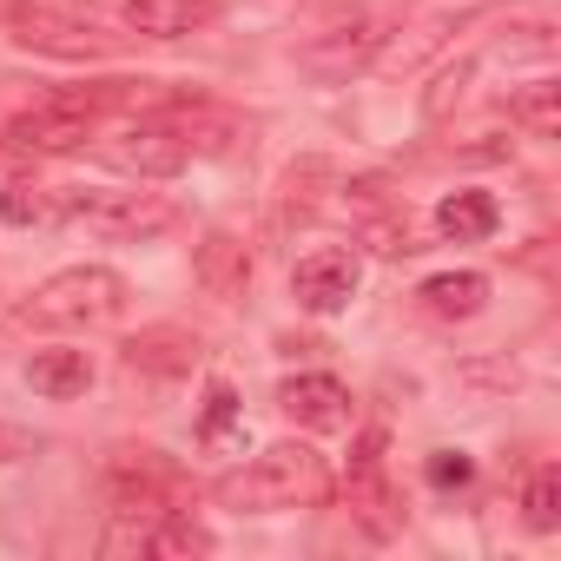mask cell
<instances>
[{"mask_svg":"<svg viewBox=\"0 0 561 561\" xmlns=\"http://www.w3.org/2000/svg\"><path fill=\"white\" fill-rule=\"evenodd\" d=\"M324 489H331V469L311 443H271L218 482V502L238 508V515H277V508L324 502Z\"/></svg>","mask_w":561,"mask_h":561,"instance_id":"6da1fadb","label":"cell"},{"mask_svg":"<svg viewBox=\"0 0 561 561\" xmlns=\"http://www.w3.org/2000/svg\"><path fill=\"white\" fill-rule=\"evenodd\" d=\"M126 305H133V285L113 264H67L47 285H34V298L21 305V324H34V331H100V324H119Z\"/></svg>","mask_w":561,"mask_h":561,"instance_id":"7a4b0ae2","label":"cell"},{"mask_svg":"<svg viewBox=\"0 0 561 561\" xmlns=\"http://www.w3.org/2000/svg\"><path fill=\"white\" fill-rule=\"evenodd\" d=\"M54 225L93 231V238H159L179 225V205L165 192H100V185H67L54 192Z\"/></svg>","mask_w":561,"mask_h":561,"instance_id":"3957f363","label":"cell"},{"mask_svg":"<svg viewBox=\"0 0 561 561\" xmlns=\"http://www.w3.org/2000/svg\"><path fill=\"white\" fill-rule=\"evenodd\" d=\"M8 34L27 54H54V60H106L119 47V34H106L93 14L67 8V0H14L8 8Z\"/></svg>","mask_w":561,"mask_h":561,"instance_id":"277c9868","label":"cell"},{"mask_svg":"<svg viewBox=\"0 0 561 561\" xmlns=\"http://www.w3.org/2000/svg\"><path fill=\"white\" fill-rule=\"evenodd\" d=\"M383 41H390V21H383L377 8H357V14L331 21L324 34H311V41L298 47V67H305L311 80H324V87H344V80H357V73L377 67Z\"/></svg>","mask_w":561,"mask_h":561,"instance_id":"5b68a950","label":"cell"},{"mask_svg":"<svg viewBox=\"0 0 561 561\" xmlns=\"http://www.w3.org/2000/svg\"><path fill=\"white\" fill-rule=\"evenodd\" d=\"M100 159L119 165V172H133V179H179V172L192 165V146H185L159 113H139L133 126H119V133L100 146Z\"/></svg>","mask_w":561,"mask_h":561,"instance_id":"8992f818","label":"cell"},{"mask_svg":"<svg viewBox=\"0 0 561 561\" xmlns=\"http://www.w3.org/2000/svg\"><path fill=\"white\" fill-rule=\"evenodd\" d=\"M93 126L100 119H87V113H73V106H60V100H41L34 113H21V119H8L0 126V146L8 152H80L87 139H93Z\"/></svg>","mask_w":561,"mask_h":561,"instance_id":"52a82bcc","label":"cell"},{"mask_svg":"<svg viewBox=\"0 0 561 561\" xmlns=\"http://www.w3.org/2000/svg\"><path fill=\"white\" fill-rule=\"evenodd\" d=\"M291 298H298L311 318H337V311L357 298V257L337 251V244L298 257V271H291Z\"/></svg>","mask_w":561,"mask_h":561,"instance_id":"ba28073f","label":"cell"},{"mask_svg":"<svg viewBox=\"0 0 561 561\" xmlns=\"http://www.w3.org/2000/svg\"><path fill=\"white\" fill-rule=\"evenodd\" d=\"M277 410H285L298 430H344L351 423V390L337 377L311 370V377H291L285 390H277Z\"/></svg>","mask_w":561,"mask_h":561,"instance_id":"9c48e42d","label":"cell"},{"mask_svg":"<svg viewBox=\"0 0 561 561\" xmlns=\"http://www.w3.org/2000/svg\"><path fill=\"white\" fill-rule=\"evenodd\" d=\"M192 271H198V285H205V298H244V285H251V244L244 238H231V231H205L198 238V251H192Z\"/></svg>","mask_w":561,"mask_h":561,"instance_id":"30bf717a","label":"cell"},{"mask_svg":"<svg viewBox=\"0 0 561 561\" xmlns=\"http://www.w3.org/2000/svg\"><path fill=\"white\" fill-rule=\"evenodd\" d=\"M218 21V0H126V27L146 41H185Z\"/></svg>","mask_w":561,"mask_h":561,"instance_id":"8fae6325","label":"cell"},{"mask_svg":"<svg viewBox=\"0 0 561 561\" xmlns=\"http://www.w3.org/2000/svg\"><path fill=\"white\" fill-rule=\"evenodd\" d=\"M416 305L430 318H443V324H462V318H476L489 305V277L482 271H436V277H423Z\"/></svg>","mask_w":561,"mask_h":561,"instance_id":"7c38bea8","label":"cell"},{"mask_svg":"<svg viewBox=\"0 0 561 561\" xmlns=\"http://www.w3.org/2000/svg\"><path fill=\"white\" fill-rule=\"evenodd\" d=\"M27 383H34L41 397H54V403L87 397V383H93V357L73 351V344H47V351L27 357Z\"/></svg>","mask_w":561,"mask_h":561,"instance_id":"4fadbf2b","label":"cell"},{"mask_svg":"<svg viewBox=\"0 0 561 561\" xmlns=\"http://www.w3.org/2000/svg\"><path fill=\"white\" fill-rule=\"evenodd\" d=\"M495 225H502V205L489 192H476V185H462V192H449L436 205V231L449 244H482V238H495Z\"/></svg>","mask_w":561,"mask_h":561,"instance_id":"5bb4252c","label":"cell"},{"mask_svg":"<svg viewBox=\"0 0 561 561\" xmlns=\"http://www.w3.org/2000/svg\"><path fill=\"white\" fill-rule=\"evenodd\" d=\"M126 364L133 370H159V377H185L198 364V337H185L179 324H159V331H139L126 344Z\"/></svg>","mask_w":561,"mask_h":561,"instance_id":"9a60e30c","label":"cell"},{"mask_svg":"<svg viewBox=\"0 0 561 561\" xmlns=\"http://www.w3.org/2000/svg\"><path fill=\"white\" fill-rule=\"evenodd\" d=\"M508 119H515L528 139H554V133H561V87H554V80L522 87V93L508 100Z\"/></svg>","mask_w":561,"mask_h":561,"instance_id":"2e32d148","label":"cell"},{"mask_svg":"<svg viewBox=\"0 0 561 561\" xmlns=\"http://www.w3.org/2000/svg\"><path fill=\"white\" fill-rule=\"evenodd\" d=\"M139 554H211V528L192 522V515H179V508H165V515H152Z\"/></svg>","mask_w":561,"mask_h":561,"instance_id":"e0dca14e","label":"cell"},{"mask_svg":"<svg viewBox=\"0 0 561 561\" xmlns=\"http://www.w3.org/2000/svg\"><path fill=\"white\" fill-rule=\"evenodd\" d=\"M522 522H528L535 535H554V528H561V469H554V462H541V469L528 476V489H522Z\"/></svg>","mask_w":561,"mask_h":561,"instance_id":"ac0fdd59","label":"cell"},{"mask_svg":"<svg viewBox=\"0 0 561 561\" xmlns=\"http://www.w3.org/2000/svg\"><path fill=\"white\" fill-rule=\"evenodd\" d=\"M0 218L8 225H54V185H41V179H14L8 192H0Z\"/></svg>","mask_w":561,"mask_h":561,"instance_id":"d6986e66","label":"cell"},{"mask_svg":"<svg viewBox=\"0 0 561 561\" xmlns=\"http://www.w3.org/2000/svg\"><path fill=\"white\" fill-rule=\"evenodd\" d=\"M476 482V462L462 449H436L430 456V489H469Z\"/></svg>","mask_w":561,"mask_h":561,"instance_id":"ffe728a7","label":"cell"},{"mask_svg":"<svg viewBox=\"0 0 561 561\" xmlns=\"http://www.w3.org/2000/svg\"><path fill=\"white\" fill-rule=\"evenodd\" d=\"M231 416H238V397H231V383H211V397H205V423H198V436H205V443H218V436L231 430Z\"/></svg>","mask_w":561,"mask_h":561,"instance_id":"44dd1931","label":"cell"},{"mask_svg":"<svg viewBox=\"0 0 561 561\" xmlns=\"http://www.w3.org/2000/svg\"><path fill=\"white\" fill-rule=\"evenodd\" d=\"M462 80H469V60L443 67V73H436V87H430V100H423V113H430V119H443V113H449V100L462 93Z\"/></svg>","mask_w":561,"mask_h":561,"instance_id":"7402d4cb","label":"cell"},{"mask_svg":"<svg viewBox=\"0 0 561 561\" xmlns=\"http://www.w3.org/2000/svg\"><path fill=\"white\" fill-rule=\"evenodd\" d=\"M8 449H14V430H0V462H8Z\"/></svg>","mask_w":561,"mask_h":561,"instance_id":"603a6c76","label":"cell"}]
</instances>
